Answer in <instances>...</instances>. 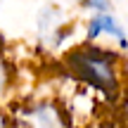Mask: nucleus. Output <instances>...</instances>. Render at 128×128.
I'll return each instance as SVG.
<instances>
[{
	"mask_svg": "<svg viewBox=\"0 0 128 128\" xmlns=\"http://www.w3.org/2000/svg\"><path fill=\"white\" fill-rule=\"evenodd\" d=\"M100 36H112L124 50L128 48V33L124 28V24H121L112 12H107V14H92L90 22H88L86 43H95Z\"/></svg>",
	"mask_w": 128,
	"mask_h": 128,
	"instance_id": "obj_3",
	"label": "nucleus"
},
{
	"mask_svg": "<svg viewBox=\"0 0 128 128\" xmlns=\"http://www.w3.org/2000/svg\"><path fill=\"white\" fill-rule=\"evenodd\" d=\"M119 60L121 57L116 52L100 48L95 43H86V45L66 52L64 66L69 69L71 78L86 83L92 90H100L107 100H119L121 95Z\"/></svg>",
	"mask_w": 128,
	"mask_h": 128,
	"instance_id": "obj_1",
	"label": "nucleus"
},
{
	"mask_svg": "<svg viewBox=\"0 0 128 128\" xmlns=\"http://www.w3.org/2000/svg\"><path fill=\"white\" fill-rule=\"evenodd\" d=\"M0 128H12V119H10L2 109H0Z\"/></svg>",
	"mask_w": 128,
	"mask_h": 128,
	"instance_id": "obj_6",
	"label": "nucleus"
},
{
	"mask_svg": "<svg viewBox=\"0 0 128 128\" xmlns=\"http://www.w3.org/2000/svg\"><path fill=\"white\" fill-rule=\"evenodd\" d=\"M88 10H92L95 14H107L112 10V0H81Z\"/></svg>",
	"mask_w": 128,
	"mask_h": 128,
	"instance_id": "obj_5",
	"label": "nucleus"
},
{
	"mask_svg": "<svg viewBox=\"0 0 128 128\" xmlns=\"http://www.w3.org/2000/svg\"><path fill=\"white\" fill-rule=\"evenodd\" d=\"M17 124L22 128H69L66 112L50 100H40L19 109Z\"/></svg>",
	"mask_w": 128,
	"mask_h": 128,
	"instance_id": "obj_2",
	"label": "nucleus"
},
{
	"mask_svg": "<svg viewBox=\"0 0 128 128\" xmlns=\"http://www.w3.org/2000/svg\"><path fill=\"white\" fill-rule=\"evenodd\" d=\"M10 81H12V71H10V64H7V60H5V55L0 52V95L7 90Z\"/></svg>",
	"mask_w": 128,
	"mask_h": 128,
	"instance_id": "obj_4",
	"label": "nucleus"
}]
</instances>
